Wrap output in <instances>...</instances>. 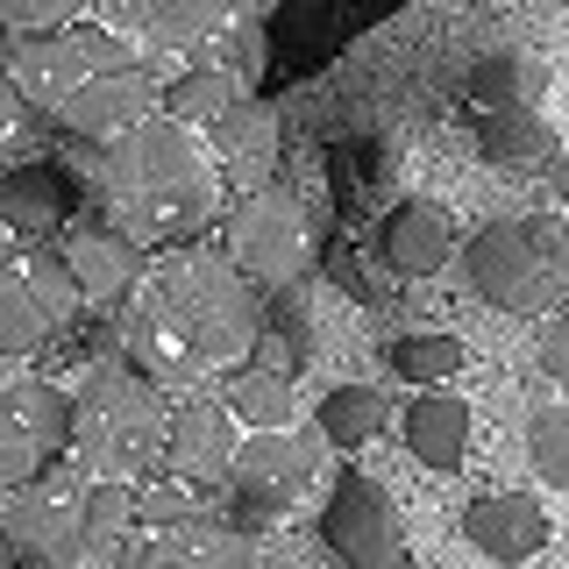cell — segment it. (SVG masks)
Returning <instances> with one entry per match:
<instances>
[{
  "label": "cell",
  "mask_w": 569,
  "mask_h": 569,
  "mask_svg": "<svg viewBox=\"0 0 569 569\" xmlns=\"http://www.w3.org/2000/svg\"><path fill=\"white\" fill-rule=\"evenodd\" d=\"M257 278H242L228 249H178L121 307V356L157 385H192L207 370L242 363V356H257Z\"/></svg>",
  "instance_id": "1"
},
{
  "label": "cell",
  "mask_w": 569,
  "mask_h": 569,
  "mask_svg": "<svg viewBox=\"0 0 569 569\" xmlns=\"http://www.w3.org/2000/svg\"><path fill=\"white\" fill-rule=\"evenodd\" d=\"M136 512H142V533H186L207 506L192 498V485H178V477H157V485H136Z\"/></svg>",
  "instance_id": "29"
},
{
  "label": "cell",
  "mask_w": 569,
  "mask_h": 569,
  "mask_svg": "<svg viewBox=\"0 0 569 569\" xmlns=\"http://www.w3.org/2000/svg\"><path fill=\"white\" fill-rule=\"evenodd\" d=\"M462 541L485 548L491 562H527L548 548V512L527 491H485L462 506Z\"/></svg>",
  "instance_id": "15"
},
{
  "label": "cell",
  "mask_w": 569,
  "mask_h": 569,
  "mask_svg": "<svg viewBox=\"0 0 569 569\" xmlns=\"http://www.w3.org/2000/svg\"><path fill=\"white\" fill-rule=\"evenodd\" d=\"M86 8H100V0H0V22H8V36H58L79 29Z\"/></svg>",
  "instance_id": "30"
},
{
  "label": "cell",
  "mask_w": 569,
  "mask_h": 569,
  "mask_svg": "<svg viewBox=\"0 0 569 569\" xmlns=\"http://www.w3.org/2000/svg\"><path fill=\"white\" fill-rule=\"evenodd\" d=\"M142 58H129L114 29H58V36H8V86L22 93L29 107H64L71 93H86L107 71H129Z\"/></svg>",
  "instance_id": "5"
},
{
  "label": "cell",
  "mask_w": 569,
  "mask_h": 569,
  "mask_svg": "<svg viewBox=\"0 0 569 569\" xmlns=\"http://www.w3.org/2000/svg\"><path fill=\"white\" fill-rule=\"evenodd\" d=\"M548 71L527 58V50H491V58L470 64V100L477 107H533L541 100Z\"/></svg>",
  "instance_id": "24"
},
{
  "label": "cell",
  "mask_w": 569,
  "mask_h": 569,
  "mask_svg": "<svg viewBox=\"0 0 569 569\" xmlns=\"http://www.w3.org/2000/svg\"><path fill=\"white\" fill-rule=\"evenodd\" d=\"M477 157H485L491 171H512V178H533V171L562 164L556 129H548L533 107H485V114H477Z\"/></svg>",
  "instance_id": "17"
},
{
  "label": "cell",
  "mask_w": 569,
  "mask_h": 569,
  "mask_svg": "<svg viewBox=\"0 0 569 569\" xmlns=\"http://www.w3.org/2000/svg\"><path fill=\"white\" fill-rule=\"evenodd\" d=\"M313 356V328H307V292L284 284V292L263 299V335H257V356L249 363L271 370V378H299Z\"/></svg>",
  "instance_id": "20"
},
{
  "label": "cell",
  "mask_w": 569,
  "mask_h": 569,
  "mask_svg": "<svg viewBox=\"0 0 569 569\" xmlns=\"http://www.w3.org/2000/svg\"><path fill=\"white\" fill-rule=\"evenodd\" d=\"M548 178H556V200L569 207V150H562V164H556V171H548Z\"/></svg>",
  "instance_id": "38"
},
{
  "label": "cell",
  "mask_w": 569,
  "mask_h": 569,
  "mask_svg": "<svg viewBox=\"0 0 569 569\" xmlns=\"http://www.w3.org/2000/svg\"><path fill=\"white\" fill-rule=\"evenodd\" d=\"M186 569H257V556H249L242 533L221 527V512H200L192 520V562Z\"/></svg>",
  "instance_id": "31"
},
{
  "label": "cell",
  "mask_w": 569,
  "mask_h": 569,
  "mask_svg": "<svg viewBox=\"0 0 569 569\" xmlns=\"http://www.w3.org/2000/svg\"><path fill=\"white\" fill-rule=\"evenodd\" d=\"M533 363H541L548 385H569V307L541 320V335H533Z\"/></svg>",
  "instance_id": "33"
},
{
  "label": "cell",
  "mask_w": 569,
  "mask_h": 569,
  "mask_svg": "<svg viewBox=\"0 0 569 569\" xmlns=\"http://www.w3.org/2000/svg\"><path fill=\"white\" fill-rule=\"evenodd\" d=\"M462 349L456 335H399V342H385V363L399 370L406 385H449L456 370H462Z\"/></svg>",
  "instance_id": "27"
},
{
  "label": "cell",
  "mask_w": 569,
  "mask_h": 569,
  "mask_svg": "<svg viewBox=\"0 0 569 569\" xmlns=\"http://www.w3.org/2000/svg\"><path fill=\"white\" fill-rule=\"evenodd\" d=\"M236 413H228L221 399H178L171 406V477L178 485H192V491H221L228 485V470H236V427H228Z\"/></svg>",
  "instance_id": "13"
},
{
  "label": "cell",
  "mask_w": 569,
  "mask_h": 569,
  "mask_svg": "<svg viewBox=\"0 0 569 569\" xmlns=\"http://www.w3.org/2000/svg\"><path fill=\"white\" fill-rule=\"evenodd\" d=\"M320 541L342 569H413L406 562V527L391 512V498L370 485L363 470H342L320 512Z\"/></svg>",
  "instance_id": "8"
},
{
  "label": "cell",
  "mask_w": 569,
  "mask_h": 569,
  "mask_svg": "<svg viewBox=\"0 0 569 569\" xmlns=\"http://www.w3.org/2000/svg\"><path fill=\"white\" fill-rule=\"evenodd\" d=\"M100 200H107V221H114L136 249H192L213 228L207 157L171 114L142 121L129 142L107 150Z\"/></svg>",
  "instance_id": "2"
},
{
  "label": "cell",
  "mask_w": 569,
  "mask_h": 569,
  "mask_svg": "<svg viewBox=\"0 0 569 569\" xmlns=\"http://www.w3.org/2000/svg\"><path fill=\"white\" fill-rule=\"evenodd\" d=\"M79 527H86V569H129L136 556V533H142V512H136V485L121 477H93L79 491Z\"/></svg>",
  "instance_id": "18"
},
{
  "label": "cell",
  "mask_w": 569,
  "mask_h": 569,
  "mask_svg": "<svg viewBox=\"0 0 569 569\" xmlns=\"http://www.w3.org/2000/svg\"><path fill=\"white\" fill-rule=\"evenodd\" d=\"M100 14H107V29H150V14H157V0H100Z\"/></svg>",
  "instance_id": "37"
},
{
  "label": "cell",
  "mask_w": 569,
  "mask_h": 569,
  "mask_svg": "<svg viewBox=\"0 0 569 569\" xmlns=\"http://www.w3.org/2000/svg\"><path fill=\"white\" fill-rule=\"evenodd\" d=\"M263 58H271V36H263L257 14H242V22L228 29V71L249 86V79H263Z\"/></svg>",
  "instance_id": "32"
},
{
  "label": "cell",
  "mask_w": 569,
  "mask_h": 569,
  "mask_svg": "<svg viewBox=\"0 0 569 569\" xmlns=\"http://www.w3.org/2000/svg\"><path fill=\"white\" fill-rule=\"evenodd\" d=\"M313 449H320V435H292V427H278V435H249L236 449L228 485H221V527L242 533V541L263 533L299 491H307V477L320 462Z\"/></svg>",
  "instance_id": "6"
},
{
  "label": "cell",
  "mask_w": 569,
  "mask_h": 569,
  "mask_svg": "<svg viewBox=\"0 0 569 569\" xmlns=\"http://www.w3.org/2000/svg\"><path fill=\"white\" fill-rule=\"evenodd\" d=\"M79 178H71L58 157H29V164L8 171V186H0V213H8V228L22 242H43L58 236V228L79 221Z\"/></svg>",
  "instance_id": "14"
},
{
  "label": "cell",
  "mask_w": 569,
  "mask_h": 569,
  "mask_svg": "<svg viewBox=\"0 0 569 569\" xmlns=\"http://www.w3.org/2000/svg\"><path fill=\"white\" fill-rule=\"evenodd\" d=\"M449 249H456V228L435 200H399L378 221V257L399 278H435L441 263H449Z\"/></svg>",
  "instance_id": "16"
},
{
  "label": "cell",
  "mask_w": 569,
  "mask_h": 569,
  "mask_svg": "<svg viewBox=\"0 0 569 569\" xmlns=\"http://www.w3.org/2000/svg\"><path fill=\"white\" fill-rule=\"evenodd\" d=\"M0 533H8V556L22 569H86V527L79 506H58V491H8L0 506Z\"/></svg>",
  "instance_id": "11"
},
{
  "label": "cell",
  "mask_w": 569,
  "mask_h": 569,
  "mask_svg": "<svg viewBox=\"0 0 569 569\" xmlns=\"http://www.w3.org/2000/svg\"><path fill=\"white\" fill-rule=\"evenodd\" d=\"M164 114V93H157V71L150 64H129V71H107L93 79L86 93H71L58 107V129L71 142H93V150H114V142H129L142 121Z\"/></svg>",
  "instance_id": "10"
},
{
  "label": "cell",
  "mask_w": 569,
  "mask_h": 569,
  "mask_svg": "<svg viewBox=\"0 0 569 569\" xmlns=\"http://www.w3.org/2000/svg\"><path fill=\"white\" fill-rule=\"evenodd\" d=\"M213 136H221V150H263L271 142V114L263 107H236L228 121H213Z\"/></svg>",
  "instance_id": "35"
},
{
  "label": "cell",
  "mask_w": 569,
  "mask_h": 569,
  "mask_svg": "<svg viewBox=\"0 0 569 569\" xmlns=\"http://www.w3.org/2000/svg\"><path fill=\"white\" fill-rule=\"evenodd\" d=\"M236 29V0H157L150 14V50H213Z\"/></svg>",
  "instance_id": "22"
},
{
  "label": "cell",
  "mask_w": 569,
  "mask_h": 569,
  "mask_svg": "<svg viewBox=\"0 0 569 569\" xmlns=\"http://www.w3.org/2000/svg\"><path fill=\"white\" fill-rule=\"evenodd\" d=\"M64 257H71V271H79L86 299H93L100 313H121L142 292V278H150V271H142V257H150V249H136L114 221H107V213H100V221H71Z\"/></svg>",
  "instance_id": "12"
},
{
  "label": "cell",
  "mask_w": 569,
  "mask_h": 569,
  "mask_svg": "<svg viewBox=\"0 0 569 569\" xmlns=\"http://www.w3.org/2000/svg\"><path fill=\"white\" fill-rule=\"evenodd\" d=\"M192 562V527L186 533H142V548L129 556V569H186Z\"/></svg>",
  "instance_id": "34"
},
{
  "label": "cell",
  "mask_w": 569,
  "mask_h": 569,
  "mask_svg": "<svg viewBox=\"0 0 569 569\" xmlns=\"http://www.w3.org/2000/svg\"><path fill=\"white\" fill-rule=\"evenodd\" d=\"M228 257H236L242 278L271 284V292L299 284V271H307V213H299L292 192L271 186L228 213Z\"/></svg>",
  "instance_id": "9"
},
{
  "label": "cell",
  "mask_w": 569,
  "mask_h": 569,
  "mask_svg": "<svg viewBox=\"0 0 569 569\" xmlns=\"http://www.w3.org/2000/svg\"><path fill=\"white\" fill-rule=\"evenodd\" d=\"M79 449V399L50 378H22L0 391V485L29 491Z\"/></svg>",
  "instance_id": "7"
},
{
  "label": "cell",
  "mask_w": 569,
  "mask_h": 569,
  "mask_svg": "<svg viewBox=\"0 0 569 569\" xmlns=\"http://www.w3.org/2000/svg\"><path fill=\"white\" fill-rule=\"evenodd\" d=\"M50 335H58V328H50L43 299H36L29 278L8 263V271H0V349H8V356H36Z\"/></svg>",
  "instance_id": "25"
},
{
  "label": "cell",
  "mask_w": 569,
  "mask_h": 569,
  "mask_svg": "<svg viewBox=\"0 0 569 569\" xmlns=\"http://www.w3.org/2000/svg\"><path fill=\"white\" fill-rule=\"evenodd\" d=\"M221 406L236 420H249L257 435H278V427H292V378H271V370L242 363V370H228Z\"/></svg>",
  "instance_id": "23"
},
{
  "label": "cell",
  "mask_w": 569,
  "mask_h": 569,
  "mask_svg": "<svg viewBox=\"0 0 569 569\" xmlns=\"http://www.w3.org/2000/svg\"><path fill=\"white\" fill-rule=\"evenodd\" d=\"M79 456L93 462L100 477H121V485H157V477H171L164 385L142 378L121 349L107 356V363H93L86 385H79Z\"/></svg>",
  "instance_id": "3"
},
{
  "label": "cell",
  "mask_w": 569,
  "mask_h": 569,
  "mask_svg": "<svg viewBox=\"0 0 569 569\" xmlns=\"http://www.w3.org/2000/svg\"><path fill=\"white\" fill-rule=\"evenodd\" d=\"M378 427H385V399L370 385H335L320 399V441H335V449H363Z\"/></svg>",
  "instance_id": "26"
},
{
  "label": "cell",
  "mask_w": 569,
  "mask_h": 569,
  "mask_svg": "<svg viewBox=\"0 0 569 569\" xmlns=\"http://www.w3.org/2000/svg\"><path fill=\"white\" fill-rule=\"evenodd\" d=\"M242 107V79L228 64H192V71H178V79L164 86V114L178 121V129H213V121H228Z\"/></svg>",
  "instance_id": "21"
},
{
  "label": "cell",
  "mask_w": 569,
  "mask_h": 569,
  "mask_svg": "<svg viewBox=\"0 0 569 569\" xmlns=\"http://www.w3.org/2000/svg\"><path fill=\"white\" fill-rule=\"evenodd\" d=\"M462 278L491 313H562L569 307V221L556 213H520V221H485L462 242Z\"/></svg>",
  "instance_id": "4"
},
{
  "label": "cell",
  "mask_w": 569,
  "mask_h": 569,
  "mask_svg": "<svg viewBox=\"0 0 569 569\" xmlns=\"http://www.w3.org/2000/svg\"><path fill=\"white\" fill-rule=\"evenodd\" d=\"M527 456H533V470H541L548 485L569 491V406L562 399H548V406L527 413Z\"/></svg>",
  "instance_id": "28"
},
{
  "label": "cell",
  "mask_w": 569,
  "mask_h": 569,
  "mask_svg": "<svg viewBox=\"0 0 569 569\" xmlns=\"http://www.w3.org/2000/svg\"><path fill=\"white\" fill-rule=\"evenodd\" d=\"M328 278L342 284L349 299H363V307H378V284L363 278V263H356V249H349V242H328Z\"/></svg>",
  "instance_id": "36"
},
{
  "label": "cell",
  "mask_w": 569,
  "mask_h": 569,
  "mask_svg": "<svg viewBox=\"0 0 569 569\" xmlns=\"http://www.w3.org/2000/svg\"><path fill=\"white\" fill-rule=\"evenodd\" d=\"M406 449H413L427 470H456L462 449H470V406L456 391L427 385V399L406 406Z\"/></svg>",
  "instance_id": "19"
}]
</instances>
